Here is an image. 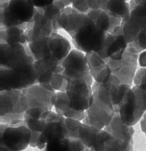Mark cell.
<instances>
[{
    "instance_id": "6da1fadb",
    "label": "cell",
    "mask_w": 146,
    "mask_h": 151,
    "mask_svg": "<svg viewBox=\"0 0 146 151\" xmlns=\"http://www.w3.org/2000/svg\"><path fill=\"white\" fill-rule=\"evenodd\" d=\"M92 88L93 101L85 111L82 122L99 129H103L110 123L115 114L110 87L107 83H99L94 81Z\"/></svg>"
},
{
    "instance_id": "7a4b0ae2",
    "label": "cell",
    "mask_w": 146,
    "mask_h": 151,
    "mask_svg": "<svg viewBox=\"0 0 146 151\" xmlns=\"http://www.w3.org/2000/svg\"><path fill=\"white\" fill-rule=\"evenodd\" d=\"M34 63L28 44L0 43V70L11 74L21 73Z\"/></svg>"
},
{
    "instance_id": "3957f363",
    "label": "cell",
    "mask_w": 146,
    "mask_h": 151,
    "mask_svg": "<svg viewBox=\"0 0 146 151\" xmlns=\"http://www.w3.org/2000/svg\"><path fill=\"white\" fill-rule=\"evenodd\" d=\"M0 106L1 123L14 124L24 121L28 102L22 90L1 91Z\"/></svg>"
},
{
    "instance_id": "277c9868",
    "label": "cell",
    "mask_w": 146,
    "mask_h": 151,
    "mask_svg": "<svg viewBox=\"0 0 146 151\" xmlns=\"http://www.w3.org/2000/svg\"><path fill=\"white\" fill-rule=\"evenodd\" d=\"M107 34L89 18L70 36L76 49L90 53L97 52L104 48Z\"/></svg>"
},
{
    "instance_id": "5b68a950",
    "label": "cell",
    "mask_w": 146,
    "mask_h": 151,
    "mask_svg": "<svg viewBox=\"0 0 146 151\" xmlns=\"http://www.w3.org/2000/svg\"><path fill=\"white\" fill-rule=\"evenodd\" d=\"M22 91L28 99L27 114L35 119H40L52 111L56 100L55 91L48 90L38 83Z\"/></svg>"
},
{
    "instance_id": "8992f818",
    "label": "cell",
    "mask_w": 146,
    "mask_h": 151,
    "mask_svg": "<svg viewBox=\"0 0 146 151\" xmlns=\"http://www.w3.org/2000/svg\"><path fill=\"white\" fill-rule=\"evenodd\" d=\"M146 112V92L134 86L125 94L118 107V113L126 124L134 126Z\"/></svg>"
},
{
    "instance_id": "52a82bcc",
    "label": "cell",
    "mask_w": 146,
    "mask_h": 151,
    "mask_svg": "<svg viewBox=\"0 0 146 151\" xmlns=\"http://www.w3.org/2000/svg\"><path fill=\"white\" fill-rule=\"evenodd\" d=\"M34 65L37 71L38 84L49 90L65 91L66 81L62 74V63L41 59L34 61Z\"/></svg>"
},
{
    "instance_id": "ba28073f",
    "label": "cell",
    "mask_w": 146,
    "mask_h": 151,
    "mask_svg": "<svg viewBox=\"0 0 146 151\" xmlns=\"http://www.w3.org/2000/svg\"><path fill=\"white\" fill-rule=\"evenodd\" d=\"M31 133L25 122L0 124V151H22L30 144Z\"/></svg>"
},
{
    "instance_id": "9c48e42d",
    "label": "cell",
    "mask_w": 146,
    "mask_h": 151,
    "mask_svg": "<svg viewBox=\"0 0 146 151\" xmlns=\"http://www.w3.org/2000/svg\"><path fill=\"white\" fill-rule=\"evenodd\" d=\"M91 82L84 78H76L66 81V93L71 107L79 111H85L93 101Z\"/></svg>"
},
{
    "instance_id": "30bf717a",
    "label": "cell",
    "mask_w": 146,
    "mask_h": 151,
    "mask_svg": "<svg viewBox=\"0 0 146 151\" xmlns=\"http://www.w3.org/2000/svg\"><path fill=\"white\" fill-rule=\"evenodd\" d=\"M139 54L127 48L122 58L115 60L110 58L104 59L108 65L111 75L116 76L121 84H127L131 86L138 61Z\"/></svg>"
},
{
    "instance_id": "8fae6325",
    "label": "cell",
    "mask_w": 146,
    "mask_h": 151,
    "mask_svg": "<svg viewBox=\"0 0 146 151\" xmlns=\"http://www.w3.org/2000/svg\"><path fill=\"white\" fill-rule=\"evenodd\" d=\"M65 120V117L56 112H49L45 118V126L39 137L36 147L42 150L51 142L69 137V132Z\"/></svg>"
},
{
    "instance_id": "7c38bea8",
    "label": "cell",
    "mask_w": 146,
    "mask_h": 151,
    "mask_svg": "<svg viewBox=\"0 0 146 151\" xmlns=\"http://www.w3.org/2000/svg\"><path fill=\"white\" fill-rule=\"evenodd\" d=\"M63 67L62 74L65 81L76 78H84L93 82V77L91 74L84 52L77 49L71 50L62 63Z\"/></svg>"
},
{
    "instance_id": "4fadbf2b",
    "label": "cell",
    "mask_w": 146,
    "mask_h": 151,
    "mask_svg": "<svg viewBox=\"0 0 146 151\" xmlns=\"http://www.w3.org/2000/svg\"><path fill=\"white\" fill-rule=\"evenodd\" d=\"M103 129L118 141L122 151H134V127L125 124L118 113L114 114L110 123Z\"/></svg>"
},
{
    "instance_id": "5bb4252c",
    "label": "cell",
    "mask_w": 146,
    "mask_h": 151,
    "mask_svg": "<svg viewBox=\"0 0 146 151\" xmlns=\"http://www.w3.org/2000/svg\"><path fill=\"white\" fill-rule=\"evenodd\" d=\"M128 45L121 25L112 33L107 34L104 48L97 53L103 59L110 58L118 60L122 58Z\"/></svg>"
},
{
    "instance_id": "9a60e30c",
    "label": "cell",
    "mask_w": 146,
    "mask_h": 151,
    "mask_svg": "<svg viewBox=\"0 0 146 151\" xmlns=\"http://www.w3.org/2000/svg\"><path fill=\"white\" fill-rule=\"evenodd\" d=\"M69 41L58 32H52L48 37L45 47L44 59H51L62 63L71 51Z\"/></svg>"
},
{
    "instance_id": "2e32d148",
    "label": "cell",
    "mask_w": 146,
    "mask_h": 151,
    "mask_svg": "<svg viewBox=\"0 0 146 151\" xmlns=\"http://www.w3.org/2000/svg\"><path fill=\"white\" fill-rule=\"evenodd\" d=\"M33 19V27L26 32L28 44L39 39L49 37L52 32H57L54 31L52 21L47 18L36 8H35Z\"/></svg>"
},
{
    "instance_id": "e0dca14e",
    "label": "cell",
    "mask_w": 146,
    "mask_h": 151,
    "mask_svg": "<svg viewBox=\"0 0 146 151\" xmlns=\"http://www.w3.org/2000/svg\"><path fill=\"white\" fill-rule=\"evenodd\" d=\"M54 108L57 114L66 119H73L82 121L84 118L85 111H79L74 109L71 107L65 91H58L57 92Z\"/></svg>"
},
{
    "instance_id": "ac0fdd59",
    "label": "cell",
    "mask_w": 146,
    "mask_h": 151,
    "mask_svg": "<svg viewBox=\"0 0 146 151\" xmlns=\"http://www.w3.org/2000/svg\"><path fill=\"white\" fill-rule=\"evenodd\" d=\"M27 23H23L18 26L9 28L1 27V42L11 45L16 43L27 44L26 29Z\"/></svg>"
},
{
    "instance_id": "d6986e66",
    "label": "cell",
    "mask_w": 146,
    "mask_h": 151,
    "mask_svg": "<svg viewBox=\"0 0 146 151\" xmlns=\"http://www.w3.org/2000/svg\"><path fill=\"white\" fill-rule=\"evenodd\" d=\"M7 9L24 23L32 21L35 12V7L27 0H10Z\"/></svg>"
},
{
    "instance_id": "ffe728a7",
    "label": "cell",
    "mask_w": 146,
    "mask_h": 151,
    "mask_svg": "<svg viewBox=\"0 0 146 151\" xmlns=\"http://www.w3.org/2000/svg\"><path fill=\"white\" fill-rule=\"evenodd\" d=\"M122 26L124 37L129 44L135 39L141 31L146 29V17L130 14L129 19Z\"/></svg>"
},
{
    "instance_id": "44dd1931",
    "label": "cell",
    "mask_w": 146,
    "mask_h": 151,
    "mask_svg": "<svg viewBox=\"0 0 146 151\" xmlns=\"http://www.w3.org/2000/svg\"><path fill=\"white\" fill-rule=\"evenodd\" d=\"M86 149L80 140L68 137L48 143L42 151H83Z\"/></svg>"
},
{
    "instance_id": "7402d4cb",
    "label": "cell",
    "mask_w": 146,
    "mask_h": 151,
    "mask_svg": "<svg viewBox=\"0 0 146 151\" xmlns=\"http://www.w3.org/2000/svg\"><path fill=\"white\" fill-rule=\"evenodd\" d=\"M100 8L121 18L130 12V4L125 0H101Z\"/></svg>"
},
{
    "instance_id": "603a6c76",
    "label": "cell",
    "mask_w": 146,
    "mask_h": 151,
    "mask_svg": "<svg viewBox=\"0 0 146 151\" xmlns=\"http://www.w3.org/2000/svg\"><path fill=\"white\" fill-rule=\"evenodd\" d=\"M46 117L40 119H35L26 113L25 114L24 122L31 133L29 144L31 147H36L37 146L39 137L42 132L45 126Z\"/></svg>"
},
{
    "instance_id": "cb8c5ba5",
    "label": "cell",
    "mask_w": 146,
    "mask_h": 151,
    "mask_svg": "<svg viewBox=\"0 0 146 151\" xmlns=\"http://www.w3.org/2000/svg\"><path fill=\"white\" fill-rule=\"evenodd\" d=\"M87 15L101 29L108 33L111 24V14L101 9H90Z\"/></svg>"
},
{
    "instance_id": "d4e9b609",
    "label": "cell",
    "mask_w": 146,
    "mask_h": 151,
    "mask_svg": "<svg viewBox=\"0 0 146 151\" xmlns=\"http://www.w3.org/2000/svg\"><path fill=\"white\" fill-rule=\"evenodd\" d=\"M65 8V5L61 2L58 0H55L51 5H49L44 8H38L47 18L52 21L54 31L55 32H57V30L59 29L57 23L58 19L60 14L64 11Z\"/></svg>"
},
{
    "instance_id": "484cf974",
    "label": "cell",
    "mask_w": 146,
    "mask_h": 151,
    "mask_svg": "<svg viewBox=\"0 0 146 151\" xmlns=\"http://www.w3.org/2000/svg\"><path fill=\"white\" fill-rule=\"evenodd\" d=\"M0 26L1 28L18 26L24 23L19 21V19L11 11L8 10L7 8L0 9Z\"/></svg>"
},
{
    "instance_id": "4316f807",
    "label": "cell",
    "mask_w": 146,
    "mask_h": 151,
    "mask_svg": "<svg viewBox=\"0 0 146 151\" xmlns=\"http://www.w3.org/2000/svg\"><path fill=\"white\" fill-rule=\"evenodd\" d=\"M128 48L134 52L140 54L146 50V29L142 30L135 39L128 44Z\"/></svg>"
},
{
    "instance_id": "83f0119b",
    "label": "cell",
    "mask_w": 146,
    "mask_h": 151,
    "mask_svg": "<svg viewBox=\"0 0 146 151\" xmlns=\"http://www.w3.org/2000/svg\"><path fill=\"white\" fill-rule=\"evenodd\" d=\"M133 82L137 86L146 92V67L140 68L135 73Z\"/></svg>"
},
{
    "instance_id": "f1b7e54d",
    "label": "cell",
    "mask_w": 146,
    "mask_h": 151,
    "mask_svg": "<svg viewBox=\"0 0 146 151\" xmlns=\"http://www.w3.org/2000/svg\"><path fill=\"white\" fill-rule=\"evenodd\" d=\"M35 8H44L52 4L55 0H31Z\"/></svg>"
},
{
    "instance_id": "f546056e",
    "label": "cell",
    "mask_w": 146,
    "mask_h": 151,
    "mask_svg": "<svg viewBox=\"0 0 146 151\" xmlns=\"http://www.w3.org/2000/svg\"><path fill=\"white\" fill-rule=\"evenodd\" d=\"M138 61L141 67H146V50L139 54Z\"/></svg>"
},
{
    "instance_id": "4dcf8cb0",
    "label": "cell",
    "mask_w": 146,
    "mask_h": 151,
    "mask_svg": "<svg viewBox=\"0 0 146 151\" xmlns=\"http://www.w3.org/2000/svg\"><path fill=\"white\" fill-rule=\"evenodd\" d=\"M91 9H101V0H87Z\"/></svg>"
},
{
    "instance_id": "1f68e13d",
    "label": "cell",
    "mask_w": 146,
    "mask_h": 151,
    "mask_svg": "<svg viewBox=\"0 0 146 151\" xmlns=\"http://www.w3.org/2000/svg\"><path fill=\"white\" fill-rule=\"evenodd\" d=\"M141 129L142 132H143L146 136V112L144 114L140 121Z\"/></svg>"
},
{
    "instance_id": "d6a6232c",
    "label": "cell",
    "mask_w": 146,
    "mask_h": 151,
    "mask_svg": "<svg viewBox=\"0 0 146 151\" xmlns=\"http://www.w3.org/2000/svg\"><path fill=\"white\" fill-rule=\"evenodd\" d=\"M58 1L61 2L65 5V7L70 6V5H72V3L70 2L69 0H58Z\"/></svg>"
}]
</instances>
